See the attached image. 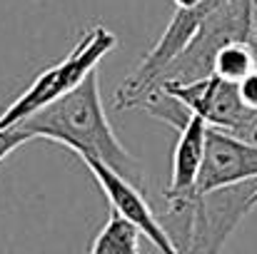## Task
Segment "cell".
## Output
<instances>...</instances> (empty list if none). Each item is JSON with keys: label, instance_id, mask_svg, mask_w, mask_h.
I'll return each instance as SVG.
<instances>
[{"label": "cell", "instance_id": "11", "mask_svg": "<svg viewBox=\"0 0 257 254\" xmlns=\"http://www.w3.org/2000/svg\"><path fill=\"white\" fill-rule=\"evenodd\" d=\"M237 92H240V100L245 107L257 110V70H252L242 83H237Z\"/></svg>", "mask_w": 257, "mask_h": 254}, {"label": "cell", "instance_id": "8", "mask_svg": "<svg viewBox=\"0 0 257 254\" xmlns=\"http://www.w3.org/2000/svg\"><path fill=\"white\" fill-rule=\"evenodd\" d=\"M87 254H140V229L112 209L107 222L95 234Z\"/></svg>", "mask_w": 257, "mask_h": 254}, {"label": "cell", "instance_id": "3", "mask_svg": "<svg viewBox=\"0 0 257 254\" xmlns=\"http://www.w3.org/2000/svg\"><path fill=\"white\" fill-rule=\"evenodd\" d=\"M115 48H117V35L110 33L107 28L95 25L92 30H87L78 40V45L58 65L43 70L35 78V83L30 85L8 110H3L0 132L18 125V122H23V120H28V117H33V115H38L40 110H45L48 105L60 100L63 95L75 90L97 68V63L107 53H112Z\"/></svg>", "mask_w": 257, "mask_h": 254}, {"label": "cell", "instance_id": "6", "mask_svg": "<svg viewBox=\"0 0 257 254\" xmlns=\"http://www.w3.org/2000/svg\"><path fill=\"white\" fill-rule=\"evenodd\" d=\"M247 179H257V145H250L222 130L210 127L197 192H210Z\"/></svg>", "mask_w": 257, "mask_h": 254}, {"label": "cell", "instance_id": "9", "mask_svg": "<svg viewBox=\"0 0 257 254\" xmlns=\"http://www.w3.org/2000/svg\"><path fill=\"white\" fill-rule=\"evenodd\" d=\"M252 70H257V50L255 43H227L217 50L212 60V75L227 83H242Z\"/></svg>", "mask_w": 257, "mask_h": 254}, {"label": "cell", "instance_id": "2", "mask_svg": "<svg viewBox=\"0 0 257 254\" xmlns=\"http://www.w3.org/2000/svg\"><path fill=\"white\" fill-rule=\"evenodd\" d=\"M255 207L257 179H247L187 197H165L160 222L177 254H222L232 232Z\"/></svg>", "mask_w": 257, "mask_h": 254}, {"label": "cell", "instance_id": "4", "mask_svg": "<svg viewBox=\"0 0 257 254\" xmlns=\"http://www.w3.org/2000/svg\"><path fill=\"white\" fill-rule=\"evenodd\" d=\"M160 90L175 97L177 102H182L190 112L200 115L210 127L222 130L227 135H235L252 112L250 107L242 105L237 85L227 83L217 75L187 85H165Z\"/></svg>", "mask_w": 257, "mask_h": 254}, {"label": "cell", "instance_id": "7", "mask_svg": "<svg viewBox=\"0 0 257 254\" xmlns=\"http://www.w3.org/2000/svg\"><path fill=\"white\" fill-rule=\"evenodd\" d=\"M175 130H177V142L172 150V172L165 187V197H187L197 192L200 172L207 152L210 125L200 115L190 112Z\"/></svg>", "mask_w": 257, "mask_h": 254}, {"label": "cell", "instance_id": "5", "mask_svg": "<svg viewBox=\"0 0 257 254\" xmlns=\"http://www.w3.org/2000/svg\"><path fill=\"white\" fill-rule=\"evenodd\" d=\"M83 165L90 169L92 179L100 184V189L107 197V202L112 204V209H117L122 217H127L140 229V234H145L153 242V247L160 254H177L168 229L163 227V222L158 219V214L150 209V204L145 202V197H143V192L138 187H133L130 182H125L120 174H115L112 169L105 167L97 160L83 157Z\"/></svg>", "mask_w": 257, "mask_h": 254}, {"label": "cell", "instance_id": "10", "mask_svg": "<svg viewBox=\"0 0 257 254\" xmlns=\"http://www.w3.org/2000/svg\"><path fill=\"white\" fill-rule=\"evenodd\" d=\"M30 140H33V137H30L20 125H13V127L3 130V132H0V162H3L10 152H15L20 145L30 142Z\"/></svg>", "mask_w": 257, "mask_h": 254}, {"label": "cell", "instance_id": "1", "mask_svg": "<svg viewBox=\"0 0 257 254\" xmlns=\"http://www.w3.org/2000/svg\"><path fill=\"white\" fill-rule=\"evenodd\" d=\"M18 125L33 140L40 137L58 142L80 160H97L140 192L145 189V169L120 145L115 130L105 117L97 70H92L75 90Z\"/></svg>", "mask_w": 257, "mask_h": 254}]
</instances>
